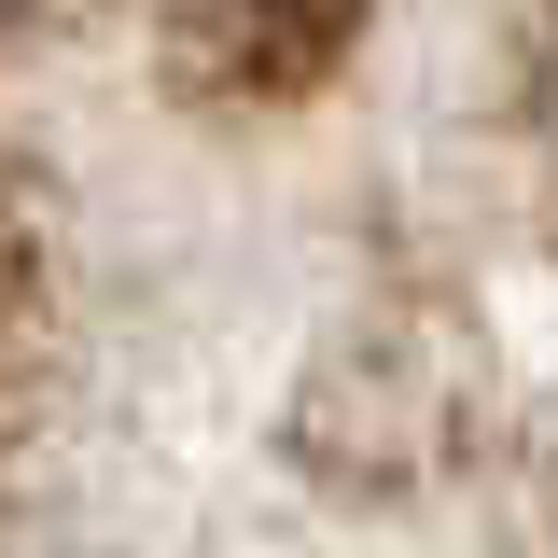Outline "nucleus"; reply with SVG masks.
Wrapping results in <instances>:
<instances>
[{"label":"nucleus","mask_w":558,"mask_h":558,"mask_svg":"<svg viewBox=\"0 0 558 558\" xmlns=\"http://www.w3.org/2000/svg\"><path fill=\"white\" fill-rule=\"evenodd\" d=\"M0 558H558V0H0Z\"/></svg>","instance_id":"nucleus-1"}]
</instances>
